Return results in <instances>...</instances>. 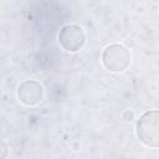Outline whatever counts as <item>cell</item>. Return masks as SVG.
Masks as SVG:
<instances>
[{
    "instance_id": "obj_3",
    "label": "cell",
    "mask_w": 159,
    "mask_h": 159,
    "mask_svg": "<svg viewBox=\"0 0 159 159\" xmlns=\"http://www.w3.org/2000/svg\"><path fill=\"white\" fill-rule=\"evenodd\" d=\"M84 32L82 27L77 25H66L61 29L58 34V42L60 46L70 52L78 51L84 45Z\"/></svg>"
},
{
    "instance_id": "obj_4",
    "label": "cell",
    "mask_w": 159,
    "mask_h": 159,
    "mask_svg": "<svg viewBox=\"0 0 159 159\" xmlns=\"http://www.w3.org/2000/svg\"><path fill=\"white\" fill-rule=\"evenodd\" d=\"M42 86L39 82L34 80H26L19 86L17 97L25 106H35L42 99Z\"/></svg>"
},
{
    "instance_id": "obj_5",
    "label": "cell",
    "mask_w": 159,
    "mask_h": 159,
    "mask_svg": "<svg viewBox=\"0 0 159 159\" xmlns=\"http://www.w3.org/2000/svg\"><path fill=\"white\" fill-rule=\"evenodd\" d=\"M1 148H2V154L0 155V158H4V157H6V147L4 143H1Z\"/></svg>"
},
{
    "instance_id": "obj_1",
    "label": "cell",
    "mask_w": 159,
    "mask_h": 159,
    "mask_svg": "<svg viewBox=\"0 0 159 159\" xmlns=\"http://www.w3.org/2000/svg\"><path fill=\"white\" fill-rule=\"evenodd\" d=\"M138 139L148 147H159V111L144 112L135 124Z\"/></svg>"
},
{
    "instance_id": "obj_2",
    "label": "cell",
    "mask_w": 159,
    "mask_h": 159,
    "mask_svg": "<svg viewBox=\"0 0 159 159\" xmlns=\"http://www.w3.org/2000/svg\"><path fill=\"white\" fill-rule=\"evenodd\" d=\"M102 62L112 72H122L130 63V53L122 45L113 43L104 48L102 53Z\"/></svg>"
}]
</instances>
